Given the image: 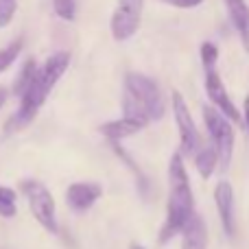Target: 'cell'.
<instances>
[{
    "instance_id": "obj_1",
    "label": "cell",
    "mask_w": 249,
    "mask_h": 249,
    "mask_svg": "<svg viewBox=\"0 0 249 249\" xmlns=\"http://www.w3.org/2000/svg\"><path fill=\"white\" fill-rule=\"evenodd\" d=\"M70 66V53L68 51H57L44 61L42 66H37L31 86L24 90V94L20 96V107L13 114V118L7 123V131H16V129L26 127L37 112L42 109V105L46 103L48 94L53 92V88L57 86L61 77L66 74Z\"/></svg>"
},
{
    "instance_id": "obj_2",
    "label": "cell",
    "mask_w": 249,
    "mask_h": 249,
    "mask_svg": "<svg viewBox=\"0 0 249 249\" xmlns=\"http://www.w3.org/2000/svg\"><path fill=\"white\" fill-rule=\"evenodd\" d=\"M168 208H166V221L160 230V245L168 243L175 234L184 230V225L195 214V197L190 188L188 173L184 166V158L179 153H173L171 164H168Z\"/></svg>"
},
{
    "instance_id": "obj_3",
    "label": "cell",
    "mask_w": 249,
    "mask_h": 249,
    "mask_svg": "<svg viewBox=\"0 0 249 249\" xmlns=\"http://www.w3.org/2000/svg\"><path fill=\"white\" fill-rule=\"evenodd\" d=\"M166 101L160 86L142 72H127L123 83V118H131L146 127L164 116Z\"/></svg>"
},
{
    "instance_id": "obj_4",
    "label": "cell",
    "mask_w": 249,
    "mask_h": 249,
    "mask_svg": "<svg viewBox=\"0 0 249 249\" xmlns=\"http://www.w3.org/2000/svg\"><path fill=\"white\" fill-rule=\"evenodd\" d=\"M22 193H24L26 201H29L31 214L35 216L39 225L46 232L57 234L59 232V223H57V208H55V199H53L51 190L37 179H24L20 184Z\"/></svg>"
},
{
    "instance_id": "obj_5",
    "label": "cell",
    "mask_w": 249,
    "mask_h": 249,
    "mask_svg": "<svg viewBox=\"0 0 249 249\" xmlns=\"http://www.w3.org/2000/svg\"><path fill=\"white\" fill-rule=\"evenodd\" d=\"M203 121L206 127L210 131V142L216 151V166L221 171H228L230 162H232V153H234V129L232 123L219 114L214 107L206 105L203 107Z\"/></svg>"
},
{
    "instance_id": "obj_6",
    "label": "cell",
    "mask_w": 249,
    "mask_h": 249,
    "mask_svg": "<svg viewBox=\"0 0 249 249\" xmlns=\"http://www.w3.org/2000/svg\"><path fill=\"white\" fill-rule=\"evenodd\" d=\"M171 103H173V116H175L177 131H179V155L181 158H184V155L193 158V155L199 151V146L203 144L201 136H199V129L193 121V114H190L184 96H181L177 90L173 92Z\"/></svg>"
},
{
    "instance_id": "obj_7",
    "label": "cell",
    "mask_w": 249,
    "mask_h": 249,
    "mask_svg": "<svg viewBox=\"0 0 249 249\" xmlns=\"http://www.w3.org/2000/svg\"><path fill=\"white\" fill-rule=\"evenodd\" d=\"M142 9L144 0H118L114 7L112 20H109V31L116 42H127L136 35L142 22Z\"/></svg>"
},
{
    "instance_id": "obj_8",
    "label": "cell",
    "mask_w": 249,
    "mask_h": 249,
    "mask_svg": "<svg viewBox=\"0 0 249 249\" xmlns=\"http://www.w3.org/2000/svg\"><path fill=\"white\" fill-rule=\"evenodd\" d=\"M206 92H208V99L214 103L216 112L223 114L230 123H241V114H238L236 105L230 99L228 90L223 86V79L214 70H206Z\"/></svg>"
},
{
    "instance_id": "obj_9",
    "label": "cell",
    "mask_w": 249,
    "mask_h": 249,
    "mask_svg": "<svg viewBox=\"0 0 249 249\" xmlns=\"http://www.w3.org/2000/svg\"><path fill=\"white\" fill-rule=\"evenodd\" d=\"M103 195V186L96 181H74L66 190V203L72 212H88Z\"/></svg>"
},
{
    "instance_id": "obj_10",
    "label": "cell",
    "mask_w": 249,
    "mask_h": 249,
    "mask_svg": "<svg viewBox=\"0 0 249 249\" xmlns=\"http://www.w3.org/2000/svg\"><path fill=\"white\" fill-rule=\"evenodd\" d=\"M214 203L228 236H234V190L230 181H219L214 188Z\"/></svg>"
},
{
    "instance_id": "obj_11",
    "label": "cell",
    "mask_w": 249,
    "mask_h": 249,
    "mask_svg": "<svg viewBox=\"0 0 249 249\" xmlns=\"http://www.w3.org/2000/svg\"><path fill=\"white\" fill-rule=\"evenodd\" d=\"M142 129H144V124L131 121V118H118V121H109L101 124V133L105 136V140L109 144H121V140L136 136Z\"/></svg>"
},
{
    "instance_id": "obj_12",
    "label": "cell",
    "mask_w": 249,
    "mask_h": 249,
    "mask_svg": "<svg viewBox=\"0 0 249 249\" xmlns=\"http://www.w3.org/2000/svg\"><path fill=\"white\" fill-rule=\"evenodd\" d=\"M230 13V22L236 29V33L241 35V42L249 53V7L247 0H223Z\"/></svg>"
},
{
    "instance_id": "obj_13",
    "label": "cell",
    "mask_w": 249,
    "mask_h": 249,
    "mask_svg": "<svg viewBox=\"0 0 249 249\" xmlns=\"http://www.w3.org/2000/svg\"><path fill=\"white\" fill-rule=\"evenodd\" d=\"M184 234V249H206L208 247V228L206 221L195 212L190 221L181 230Z\"/></svg>"
},
{
    "instance_id": "obj_14",
    "label": "cell",
    "mask_w": 249,
    "mask_h": 249,
    "mask_svg": "<svg viewBox=\"0 0 249 249\" xmlns=\"http://www.w3.org/2000/svg\"><path fill=\"white\" fill-rule=\"evenodd\" d=\"M193 160H195V166H197L199 175H201L203 179H208L216 168V151H214V146H212V142H203L197 153L193 155Z\"/></svg>"
},
{
    "instance_id": "obj_15",
    "label": "cell",
    "mask_w": 249,
    "mask_h": 249,
    "mask_svg": "<svg viewBox=\"0 0 249 249\" xmlns=\"http://www.w3.org/2000/svg\"><path fill=\"white\" fill-rule=\"evenodd\" d=\"M35 72H37V64H35V59H26L24 66H22V70H20V74L16 77V83H13V94L16 96L24 94V90L31 86V81H33Z\"/></svg>"
},
{
    "instance_id": "obj_16",
    "label": "cell",
    "mask_w": 249,
    "mask_h": 249,
    "mask_svg": "<svg viewBox=\"0 0 249 249\" xmlns=\"http://www.w3.org/2000/svg\"><path fill=\"white\" fill-rule=\"evenodd\" d=\"M16 212H18L16 190L0 184V216H4V219H13Z\"/></svg>"
},
{
    "instance_id": "obj_17",
    "label": "cell",
    "mask_w": 249,
    "mask_h": 249,
    "mask_svg": "<svg viewBox=\"0 0 249 249\" xmlns=\"http://www.w3.org/2000/svg\"><path fill=\"white\" fill-rule=\"evenodd\" d=\"M22 46H24V39L18 37L4 48H0V72H4V70H9V66H13V61L22 53Z\"/></svg>"
},
{
    "instance_id": "obj_18",
    "label": "cell",
    "mask_w": 249,
    "mask_h": 249,
    "mask_svg": "<svg viewBox=\"0 0 249 249\" xmlns=\"http://www.w3.org/2000/svg\"><path fill=\"white\" fill-rule=\"evenodd\" d=\"M53 9H55L57 18H61V20H77V0H53Z\"/></svg>"
},
{
    "instance_id": "obj_19",
    "label": "cell",
    "mask_w": 249,
    "mask_h": 249,
    "mask_svg": "<svg viewBox=\"0 0 249 249\" xmlns=\"http://www.w3.org/2000/svg\"><path fill=\"white\" fill-rule=\"evenodd\" d=\"M199 53H201V61H203V66H206V70H212L214 61L219 59V48H216L212 42H203L201 48H199Z\"/></svg>"
},
{
    "instance_id": "obj_20",
    "label": "cell",
    "mask_w": 249,
    "mask_h": 249,
    "mask_svg": "<svg viewBox=\"0 0 249 249\" xmlns=\"http://www.w3.org/2000/svg\"><path fill=\"white\" fill-rule=\"evenodd\" d=\"M16 11H18V2H16V0H0V29H2V26H7L9 22L13 20Z\"/></svg>"
},
{
    "instance_id": "obj_21",
    "label": "cell",
    "mask_w": 249,
    "mask_h": 249,
    "mask_svg": "<svg viewBox=\"0 0 249 249\" xmlns=\"http://www.w3.org/2000/svg\"><path fill=\"white\" fill-rule=\"evenodd\" d=\"M160 2H166L177 9H195V7H199L203 0H160Z\"/></svg>"
},
{
    "instance_id": "obj_22",
    "label": "cell",
    "mask_w": 249,
    "mask_h": 249,
    "mask_svg": "<svg viewBox=\"0 0 249 249\" xmlns=\"http://www.w3.org/2000/svg\"><path fill=\"white\" fill-rule=\"evenodd\" d=\"M243 123H245V129H247V136H249V96L245 99V107H243Z\"/></svg>"
},
{
    "instance_id": "obj_23",
    "label": "cell",
    "mask_w": 249,
    "mask_h": 249,
    "mask_svg": "<svg viewBox=\"0 0 249 249\" xmlns=\"http://www.w3.org/2000/svg\"><path fill=\"white\" fill-rule=\"evenodd\" d=\"M7 96H9V92L4 90V88H0V109H2V105H4V101H7Z\"/></svg>"
},
{
    "instance_id": "obj_24",
    "label": "cell",
    "mask_w": 249,
    "mask_h": 249,
    "mask_svg": "<svg viewBox=\"0 0 249 249\" xmlns=\"http://www.w3.org/2000/svg\"><path fill=\"white\" fill-rule=\"evenodd\" d=\"M129 249H144V247L138 245V243H131V245H129Z\"/></svg>"
}]
</instances>
